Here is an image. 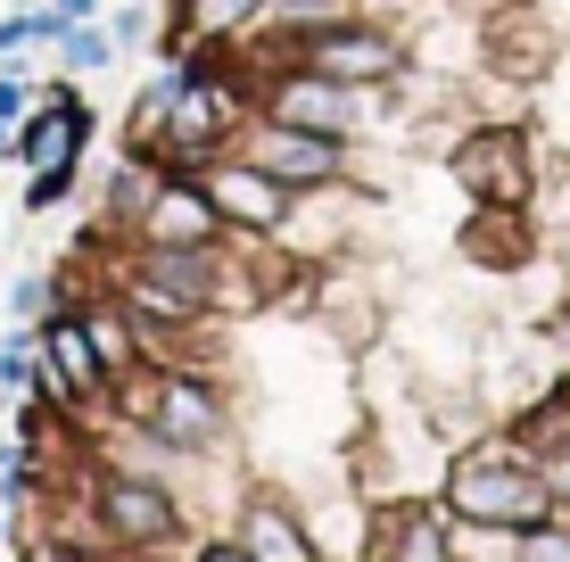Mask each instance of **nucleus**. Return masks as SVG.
Listing matches in <instances>:
<instances>
[{
    "label": "nucleus",
    "instance_id": "1",
    "mask_svg": "<svg viewBox=\"0 0 570 562\" xmlns=\"http://www.w3.org/2000/svg\"><path fill=\"white\" fill-rule=\"evenodd\" d=\"M439 505L463 521V530H497V538H521L538 530V521H554V489H546L538 455L521 447V438H488V447H463L446 463V489Z\"/></svg>",
    "mask_w": 570,
    "mask_h": 562
},
{
    "label": "nucleus",
    "instance_id": "2",
    "mask_svg": "<svg viewBox=\"0 0 570 562\" xmlns=\"http://www.w3.org/2000/svg\"><path fill=\"white\" fill-rule=\"evenodd\" d=\"M116 397H125L132 431H157L166 447H183V455H215V447L232 438L224 397H215L207 381H190L183 364H157V373H141V364H132V373L116 381Z\"/></svg>",
    "mask_w": 570,
    "mask_h": 562
},
{
    "label": "nucleus",
    "instance_id": "3",
    "mask_svg": "<svg viewBox=\"0 0 570 562\" xmlns=\"http://www.w3.org/2000/svg\"><path fill=\"white\" fill-rule=\"evenodd\" d=\"M91 521H100L108 554H166L183 538V496L149 472H91Z\"/></svg>",
    "mask_w": 570,
    "mask_h": 562
},
{
    "label": "nucleus",
    "instance_id": "4",
    "mask_svg": "<svg viewBox=\"0 0 570 562\" xmlns=\"http://www.w3.org/2000/svg\"><path fill=\"white\" fill-rule=\"evenodd\" d=\"M289 67H314V75H331V83H389V75L405 67V50H397V33L381 26V17H298L289 26Z\"/></svg>",
    "mask_w": 570,
    "mask_h": 562
},
{
    "label": "nucleus",
    "instance_id": "5",
    "mask_svg": "<svg viewBox=\"0 0 570 562\" xmlns=\"http://www.w3.org/2000/svg\"><path fill=\"white\" fill-rule=\"evenodd\" d=\"M232 149H240L248 166H265L282 190H314V183H340L347 174V141H331V132H306V125H282V116H240V132H232Z\"/></svg>",
    "mask_w": 570,
    "mask_h": 562
},
{
    "label": "nucleus",
    "instance_id": "6",
    "mask_svg": "<svg viewBox=\"0 0 570 562\" xmlns=\"http://www.w3.org/2000/svg\"><path fill=\"white\" fill-rule=\"evenodd\" d=\"M446 166H455L471 207H529V190H538V158H529L521 125H471Z\"/></svg>",
    "mask_w": 570,
    "mask_h": 562
},
{
    "label": "nucleus",
    "instance_id": "7",
    "mask_svg": "<svg viewBox=\"0 0 570 562\" xmlns=\"http://www.w3.org/2000/svg\"><path fill=\"white\" fill-rule=\"evenodd\" d=\"M364 562H455V513L439 496H389L364 530Z\"/></svg>",
    "mask_w": 570,
    "mask_h": 562
},
{
    "label": "nucleus",
    "instance_id": "8",
    "mask_svg": "<svg viewBox=\"0 0 570 562\" xmlns=\"http://www.w3.org/2000/svg\"><path fill=\"white\" fill-rule=\"evenodd\" d=\"M132 240H149V248H224V240H232V224H224V207L207 199V183H199V174H183V166H174L166 183H157L149 216L132 224Z\"/></svg>",
    "mask_w": 570,
    "mask_h": 562
},
{
    "label": "nucleus",
    "instance_id": "9",
    "mask_svg": "<svg viewBox=\"0 0 570 562\" xmlns=\"http://www.w3.org/2000/svg\"><path fill=\"white\" fill-rule=\"evenodd\" d=\"M207 183V199L224 207V224L232 231H257V240H273V231H282V216H289V190L273 183L265 166H248L240 149H215L207 166H190Z\"/></svg>",
    "mask_w": 570,
    "mask_h": 562
},
{
    "label": "nucleus",
    "instance_id": "10",
    "mask_svg": "<svg viewBox=\"0 0 570 562\" xmlns=\"http://www.w3.org/2000/svg\"><path fill=\"white\" fill-rule=\"evenodd\" d=\"M265 116L347 141V132L364 125V91H356V83H331V75H314V67H282V75L265 83Z\"/></svg>",
    "mask_w": 570,
    "mask_h": 562
},
{
    "label": "nucleus",
    "instance_id": "11",
    "mask_svg": "<svg viewBox=\"0 0 570 562\" xmlns=\"http://www.w3.org/2000/svg\"><path fill=\"white\" fill-rule=\"evenodd\" d=\"M83 141H91V108L58 83V91L33 100L26 125H17V166H26V174H75V166H83Z\"/></svg>",
    "mask_w": 570,
    "mask_h": 562
},
{
    "label": "nucleus",
    "instance_id": "12",
    "mask_svg": "<svg viewBox=\"0 0 570 562\" xmlns=\"http://www.w3.org/2000/svg\"><path fill=\"white\" fill-rule=\"evenodd\" d=\"M273 240H282L298 265L340 257V248L356 240V190H347V174H340V183H314V190H289V216H282Z\"/></svg>",
    "mask_w": 570,
    "mask_h": 562
},
{
    "label": "nucleus",
    "instance_id": "13",
    "mask_svg": "<svg viewBox=\"0 0 570 562\" xmlns=\"http://www.w3.org/2000/svg\"><path fill=\"white\" fill-rule=\"evenodd\" d=\"M232 538H240V546L257 554V562H331V554H323V538H314L306 521L282 505V496H248L240 521H232Z\"/></svg>",
    "mask_w": 570,
    "mask_h": 562
},
{
    "label": "nucleus",
    "instance_id": "14",
    "mask_svg": "<svg viewBox=\"0 0 570 562\" xmlns=\"http://www.w3.org/2000/svg\"><path fill=\"white\" fill-rule=\"evenodd\" d=\"M488 67L538 83V75L554 67V26H546V17H529V9H497V17H488Z\"/></svg>",
    "mask_w": 570,
    "mask_h": 562
},
{
    "label": "nucleus",
    "instance_id": "15",
    "mask_svg": "<svg viewBox=\"0 0 570 562\" xmlns=\"http://www.w3.org/2000/svg\"><path fill=\"white\" fill-rule=\"evenodd\" d=\"M166 158H149V149H125V158H116V174H108V190H100V224L108 231H132L149 216V199H157V183H166Z\"/></svg>",
    "mask_w": 570,
    "mask_h": 562
},
{
    "label": "nucleus",
    "instance_id": "16",
    "mask_svg": "<svg viewBox=\"0 0 570 562\" xmlns=\"http://www.w3.org/2000/svg\"><path fill=\"white\" fill-rule=\"evenodd\" d=\"M75 315H83V332H91V347H100L108 381H125L132 364L149 356V347H141V315H132V306L116 298V289H108V298H91V306H75Z\"/></svg>",
    "mask_w": 570,
    "mask_h": 562
},
{
    "label": "nucleus",
    "instance_id": "17",
    "mask_svg": "<svg viewBox=\"0 0 570 562\" xmlns=\"http://www.w3.org/2000/svg\"><path fill=\"white\" fill-rule=\"evenodd\" d=\"M513 216H521V207H471L463 257H471V265H497V274H513V265L529 257V231H521Z\"/></svg>",
    "mask_w": 570,
    "mask_h": 562
},
{
    "label": "nucleus",
    "instance_id": "18",
    "mask_svg": "<svg viewBox=\"0 0 570 562\" xmlns=\"http://www.w3.org/2000/svg\"><path fill=\"white\" fill-rule=\"evenodd\" d=\"M265 0H183V33H174V58H183L190 42H240V26H257Z\"/></svg>",
    "mask_w": 570,
    "mask_h": 562
},
{
    "label": "nucleus",
    "instance_id": "19",
    "mask_svg": "<svg viewBox=\"0 0 570 562\" xmlns=\"http://www.w3.org/2000/svg\"><path fill=\"white\" fill-rule=\"evenodd\" d=\"M58 58H67V75H91V67H108V58H116V33L83 17V26L58 33Z\"/></svg>",
    "mask_w": 570,
    "mask_h": 562
},
{
    "label": "nucleus",
    "instance_id": "20",
    "mask_svg": "<svg viewBox=\"0 0 570 562\" xmlns=\"http://www.w3.org/2000/svg\"><path fill=\"white\" fill-rule=\"evenodd\" d=\"M50 306H58L50 274H17V282H9V315H17V323H42Z\"/></svg>",
    "mask_w": 570,
    "mask_h": 562
},
{
    "label": "nucleus",
    "instance_id": "21",
    "mask_svg": "<svg viewBox=\"0 0 570 562\" xmlns=\"http://www.w3.org/2000/svg\"><path fill=\"white\" fill-rule=\"evenodd\" d=\"M513 562H570V530H554V521L521 530V538H513Z\"/></svg>",
    "mask_w": 570,
    "mask_h": 562
},
{
    "label": "nucleus",
    "instance_id": "22",
    "mask_svg": "<svg viewBox=\"0 0 570 562\" xmlns=\"http://www.w3.org/2000/svg\"><path fill=\"white\" fill-rule=\"evenodd\" d=\"M33 100H42V91H33L26 75H0V125H26Z\"/></svg>",
    "mask_w": 570,
    "mask_h": 562
},
{
    "label": "nucleus",
    "instance_id": "23",
    "mask_svg": "<svg viewBox=\"0 0 570 562\" xmlns=\"http://www.w3.org/2000/svg\"><path fill=\"white\" fill-rule=\"evenodd\" d=\"M538 472H546V489H554V505L570 513V438H554V447L538 455Z\"/></svg>",
    "mask_w": 570,
    "mask_h": 562
},
{
    "label": "nucleus",
    "instance_id": "24",
    "mask_svg": "<svg viewBox=\"0 0 570 562\" xmlns=\"http://www.w3.org/2000/svg\"><path fill=\"white\" fill-rule=\"evenodd\" d=\"M108 33H116V42H149V9H116Z\"/></svg>",
    "mask_w": 570,
    "mask_h": 562
},
{
    "label": "nucleus",
    "instance_id": "25",
    "mask_svg": "<svg viewBox=\"0 0 570 562\" xmlns=\"http://www.w3.org/2000/svg\"><path fill=\"white\" fill-rule=\"evenodd\" d=\"M190 562H257V554H248V546H240V538H215V546H199V554H190Z\"/></svg>",
    "mask_w": 570,
    "mask_h": 562
},
{
    "label": "nucleus",
    "instance_id": "26",
    "mask_svg": "<svg viewBox=\"0 0 570 562\" xmlns=\"http://www.w3.org/2000/svg\"><path fill=\"white\" fill-rule=\"evenodd\" d=\"M50 9H58V17H67V26H83V17H91V9H100V0H50Z\"/></svg>",
    "mask_w": 570,
    "mask_h": 562
},
{
    "label": "nucleus",
    "instance_id": "27",
    "mask_svg": "<svg viewBox=\"0 0 570 562\" xmlns=\"http://www.w3.org/2000/svg\"><path fill=\"white\" fill-rule=\"evenodd\" d=\"M0 546H9V513H0Z\"/></svg>",
    "mask_w": 570,
    "mask_h": 562
}]
</instances>
